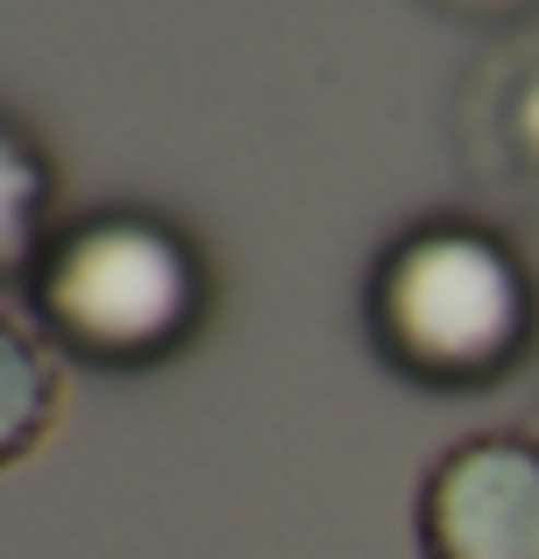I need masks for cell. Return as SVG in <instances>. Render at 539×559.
I'll list each match as a JSON object with an SVG mask.
<instances>
[{"label": "cell", "instance_id": "obj_2", "mask_svg": "<svg viewBox=\"0 0 539 559\" xmlns=\"http://www.w3.org/2000/svg\"><path fill=\"white\" fill-rule=\"evenodd\" d=\"M36 326L93 361H156L199 326V262L150 219L71 227L36 262Z\"/></svg>", "mask_w": 539, "mask_h": 559}, {"label": "cell", "instance_id": "obj_3", "mask_svg": "<svg viewBox=\"0 0 539 559\" xmlns=\"http://www.w3.org/2000/svg\"><path fill=\"white\" fill-rule=\"evenodd\" d=\"M426 559H539V447L532 439H461L419 489Z\"/></svg>", "mask_w": 539, "mask_h": 559}, {"label": "cell", "instance_id": "obj_1", "mask_svg": "<svg viewBox=\"0 0 539 559\" xmlns=\"http://www.w3.org/2000/svg\"><path fill=\"white\" fill-rule=\"evenodd\" d=\"M376 347L412 382L476 390L497 382L532 341V290L512 248L476 227H426L376 270Z\"/></svg>", "mask_w": 539, "mask_h": 559}, {"label": "cell", "instance_id": "obj_4", "mask_svg": "<svg viewBox=\"0 0 539 559\" xmlns=\"http://www.w3.org/2000/svg\"><path fill=\"white\" fill-rule=\"evenodd\" d=\"M57 411V369L43 361V347H28L22 312L8 319V461H22L28 439L50 425Z\"/></svg>", "mask_w": 539, "mask_h": 559}]
</instances>
